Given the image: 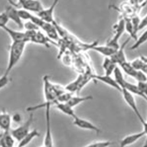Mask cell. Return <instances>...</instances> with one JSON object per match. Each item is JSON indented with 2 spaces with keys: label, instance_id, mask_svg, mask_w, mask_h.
Wrapping results in <instances>:
<instances>
[{
  "label": "cell",
  "instance_id": "6da1fadb",
  "mask_svg": "<svg viewBox=\"0 0 147 147\" xmlns=\"http://www.w3.org/2000/svg\"><path fill=\"white\" fill-rule=\"evenodd\" d=\"M26 44L24 42H12L10 46L8 63L5 74L9 76L10 73L20 62L24 52Z\"/></svg>",
  "mask_w": 147,
  "mask_h": 147
},
{
  "label": "cell",
  "instance_id": "7a4b0ae2",
  "mask_svg": "<svg viewBox=\"0 0 147 147\" xmlns=\"http://www.w3.org/2000/svg\"><path fill=\"white\" fill-rule=\"evenodd\" d=\"M30 21L34 23L36 25L46 33V35L52 41H58L60 39L57 31L54 25L45 22L38 16L32 14Z\"/></svg>",
  "mask_w": 147,
  "mask_h": 147
},
{
  "label": "cell",
  "instance_id": "3957f363",
  "mask_svg": "<svg viewBox=\"0 0 147 147\" xmlns=\"http://www.w3.org/2000/svg\"><path fill=\"white\" fill-rule=\"evenodd\" d=\"M11 5L18 9H23L30 12L38 13L44 8L40 0H18L15 3L11 0H9Z\"/></svg>",
  "mask_w": 147,
  "mask_h": 147
},
{
  "label": "cell",
  "instance_id": "277c9868",
  "mask_svg": "<svg viewBox=\"0 0 147 147\" xmlns=\"http://www.w3.org/2000/svg\"><path fill=\"white\" fill-rule=\"evenodd\" d=\"M113 35L109 39L106 44L113 49L117 50L119 48L120 39L125 32V20L123 17L113 26Z\"/></svg>",
  "mask_w": 147,
  "mask_h": 147
},
{
  "label": "cell",
  "instance_id": "5b68a950",
  "mask_svg": "<svg viewBox=\"0 0 147 147\" xmlns=\"http://www.w3.org/2000/svg\"><path fill=\"white\" fill-rule=\"evenodd\" d=\"M34 115L33 113H30L28 119L24 123L17 127L10 130V133L16 141L18 142L21 140L28 134L30 131V128L33 123Z\"/></svg>",
  "mask_w": 147,
  "mask_h": 147
},
{
  "label": "cell",
  "instance_id": "8992f818",
  "mask_svg": "<svg viewBox=\"0 0 147 147\" xmlns=\"http://www.w3.org/2000/svg\"><path fill=\"white\" fill-rule=\"evenodd\" d=\"M45 109L46 119V129L45 136L44 140V146L46 147H53V141L51 127L50 119V109L51 107L46 105L44 107Z\"/></svg>",
  "mask_w": 147,
  "mask_h": 147
},
{
  "label": "cell",
  "instance_id": "52a82bcc",
  "mask_svg": "<svg viewBox=\"0 0 147 147\" xmlns=\"http://www.w3.org/2000/svg\"><path fill=\"white\" fill-rule=\"evenodd\" d=\"M121 92L123 95L124 100L126 104L132 109L133 112L135 113V114L136 115L140 122L142 123L143 121H144V120L139 110L137 102L134 94L125 89H123Z\"/></svg>",
  "mask_w": 147,
  "mask_h": 147
},
{
  "label": "cell",
  "instance_id": "ba28073f",
  "mask_svg": "<svg viewBox=\"0 0 147 147\" xmlns=\"http://www.w3.org/2000/svg\"><path fill=\"white\" fill-rule=\"evenodd\" d=\"M73 123L74 125L81 129L93 131L97 134L101 132V129L93 123L87 120L80 118L77 115L74 117Z\"/></svg>",
  "mask_w": 147,
  "mask_h": 147
},
{
  "label": "cell",
  "instance_id": "9c48e42d",
  "mask_svg": "<svg viewBox=\"0 0 147 147\" xmlns=\"http://www.w3.org/2000/svg\"><path fill=\"white\" fill-rule=\"evenodd\" d=\"M59 1L60 0H54L49 8H44L42 10L37 13V16L45 22L53 24L55 20L54 18V11Z\"/></svg>",
  "mask_w": 147,
  "mask_h": 147
},
{
  "label": "cell",
  "instance_id": "30bf717a",
  "mask_svg": "<svg viewBox=\"0 0 147 147\" xmlns=\"http://www.w3.org/2000/svg\"><path fill=\"white\" fill-rule=\"evenodd\" d=\"M131 39L130 37L128 38L127 39H126L123 43L120 46L119 48L116 50L114 54L110 57L112 61L116 64L120 65L123 63L127 61L125 53V49Z\"/></svg>",
  "mask_w": 147,
  "mask_h": 147
},
{
  "label": "cell",
  "instance_id": "8fae6325",
  "mask_svg": "<svg viewBox=\"0 0 147 147\" xmlns=\"http://www.w3.org/2000/svg\"><path fill=\"white\" fill-rule=\"evenodd\" d=\"M9 35L12 42H29L25 31H18L9 28L7 26L2 28Z\"/></svg>",
  "mask_w": 147,
  "mask_h": 147
},
{
  "label": "cell",
  "instance_id": "7c38bea8",
  "mask_svg": "<svg viewBox=\"0 0 147 147\" xmlns=\"http://www.w3.org/2000/svg\"><path fill=\"white\" fill-rule=\"evenodd\" d=\"M5 11L9 20L14 22L20 28H24V24L19 16L18 9L11 5L6 8Z\"/></svg>",
  "mask_w": 147,
  "mask_h": 147
},
{
  "label": "cell",
  "instance_id": "4fadbf2b",
  "mask_svg": "<svg viewBox=\"0 0 147 147\" xmlns=\"http://www.w3.org/2000/svg\"><path fill=\"white\" fill-rule=\"evenodd\" d=\"M92 79L97 80L98 81L102 82L106 85L109 86L111 88H114L118 91L121 92H122V89L121 87L119 86L114 78L111 77V76H107V75H96V74H92Z\"/></svg>",
  "mask_w": 147,
  "mask_h": 147
},
{
  "label": "cell",
  "instance_id": "5bb4252c",
  "mask_svg": "<svg viewBox=\"0 0 147 147\" xmlns=\"http://www.w3.org/2000/svg\"><path fill=\"white\" fill-rule=\"evenodd\" d=\"M144 131L134 133L125 137L121 140L119 143L120 147H126L134 144L145 136Z\"/></svg>",
  "mask_w": 147,
  "mask_h": 147
},
{
  "label": "cell",
  "instance_id": "9a60e30c",
  "mask_svg": "<svg viewBox=\"0 0 147 147\" xmlns=\"http://www.w3.org/2000/svg\"><path fill=\"white\" fill-rule=\"evenodd\" d=\"M53 41L48 36H45L42 32L38 30L36 31L35 34L31 39L30 42L49 48L50 43Z\"/></svg>",
  "mask_w": 147,
  "mask_h": 147
},
{
  "label": "cell",
  "instance_id": "2e32d148",
  "mask_svg": "<svg viewBox=\"0 0 147 147\" xmlns=\"http://www.w3.org/2000/svg\"><path fill=\"white\" fill-rule=\"evenodd\" d=\"M91 49L99 53L105 57H111L117 50L111 47L106 44L104 45H98L97 43H96L92 47Z\"/></svg>",
  "mask_w": 147,
  "mask_h": 147
},
{
  "label": "cell",
  "instance_id": "e0dca14e",
  "mask_svg": "<svg viewBox=\"0 0 147 147\" xmlns=\"http://www.w3.org/2000/svg\"><path fill=\"white\" fill-rule=\"evenodd\" d=\"M12 119L9 113L6 111L0 112V129L3 132L10 131Z\"/></svg>",
  "mask_w": 147,
  "mask_h": 147
},
{
  "label": "cell",
  "instance_id": "ac0fdd59",
  "mask_svg": "<svg viewBox=\"0 0 147 147\" xmlns=\"http://www.w3.org/2000/svg\"><path fill=\"white\" fill-rule=\"evenodd\" d=\"M15 142L10 131L3 132L0 134V147H15Z\"/></svg>",
  "mask_w": 147,
  "mask_h": 147
},
{
  "label": "cell",
  "instance_id": "d6986e66",
  "mask_svg": "<svg viewBox=\"0 0 147 147\" xmlns=\"http://www.w3.org/2000/svg\"><path fill=\"white\" fill-rule=\"evenodd\" d=\"M40 136V134L37 129H33L30 131L21 141L18 142L17 147H25L30 144L33 140Z\"/></svg>",
  "mask_w": 147,
  "mask_h": 147
},
{
  "label": "cell",
  "instance_id": "ffe728a7",
  "mask_svg": "<svg viewBox=\"0 0 147 147\" xmlns=\"http://www.w3.org/2000/svg\"><path fill=\"white\" fill-rule=\"evenodd\" d=\"M83 79V75H79L78 77L65 87L66 91L73 93L81 90V86Z\"/></svg>",
  "mask_w": 147,
  "mask_h": 147
},
{
  "label": "cell",
  "instance_id": "44dd1931",
  "mask_svg": "<svg viewBox=\"0 0 147 147\" xmlns=\"http://www.w3.org/2000/svg\"><path fill=\"white\" fill-rule=\"evenodd\" d=\"M102 67L105 71V75L111 76L117 67V64L112 61L110 57H105L102 63Z\"/></svg>",
  "mask_w": 147,
  "mask_h": 147
},
{
  "label": "cell",
  "instance_id": "7402d4cb",
  "mask_svg": "<svg viewBox=\"0 0 147 147\" xmlns=\"http://www.w3.org/2000/svg\"><path fill=\"white\" fill-rule=\"evenodd\" d=\"M55 108L66 115L73 118L76 115L73 108L70 106L67 103H59L55 105Z\"/></svg>",
  "mask_w": 147,
  "mask_h": 147
},
{
  "label": "cell",
  "instance_id": "603a6c76",
  "mask_svg": "<svg viewBox=\"0 0 147 147\" xmlns=\"http://www.w3.org/2000/svg\"><path fill=\"white\" fill-rule=\"evenodd\" d=\"M92 96L90 95L82 96L73 95L66 103H67L72 108H74L81 103L92 100Z\"/></svg>",
  "mask_w": 147,
  "mask_h": 147
},
{
  "label": "cell",
  "instance_id": "cb8c5ba5",
  "mask_svg": "<svg viewBox=\"0 0 147 147\" xmlns=\"http://www.w3.org/2000/svg\"><path fill=\"white\" fill-rule=\"evenodd\" d=\"M119 66H120L123 71L127 75L133 78H135L138 70L135 69L132 66L131 63L128 62L127 61Z\"/></svg>",
  "mask_w": 147,
  "mask_h": 147
},
{
  "label": "cell",
  "instance_id": "d4e9b609",
  "mask_svg": "<svg viewBox=\"0 0 147 147\" xmlns=\"http://www.w3.org/2000/svg\"><path fill=\"white\" fill-rule=\"evenodd\" d=\"M123 89L126 90L128 91L129 92H131L133 94L137 95L144 99L143 95L139 89L137 84L136 85V84H133L131 82H129L127 81H126Z\"/></svg>",
  "mask_w": 147,
  "mask_h": 147
},
{
  "label": "cell",
  "instance_id": "484cf974",
  "mask_svg": "<svg viewBox=\"0 0 147 147\" xmlns=\"http://www.w3.org/2000/svg\"><path fill=\"white\" fill-rule=\"evenodd\" d=\"M113 74L114 75V79L116 81L117 84L119 85L121 89L123 90L124 88L125 83L126 80L125 79L123 75V72L122 70L120 69L119 67H117L113 72Z\"/></svg>",
  "mask_w": 147,
  "mask_h": 147
},
{
  "label": "cell",
  "instance_id": "4316f807",
  "mask_svg": "<svg viewBox=\"0 0 147 147\" xmlns=\"http://www.w3.org/2000/svg\"><path fill=\"white\" fill-rule=\"evenodd\" d=\"M147 42V29L142 33L139 37H138L135 42L130 47V49L132 50H136Z\"/></svg>",
  "mask_w": 147,
  "mask_h": 147
},
{
  "label": "cell",
  "instance_id": "83f0119b",
  "mask_svg": "<svg viewBox=\"0 0 147 147\" xmlns=\"http://www.w3.org/2000/svg\"><path fill=\"white\" fill-rule=\"evenodd\" d=\"M115 144V142L111 141H97L90 144L84 147H109Z\"/></svg>",
  "mask_w": 147,
  "mask_h": 147
},
{
  "label": "cell",
  "instance_id": "f1b7e54d",
  "mask_svg": "<svg viewBox=\"0 0 147 147\" xmlns=\"http://www.w3.org/2000/svg\"><path fill=\"white\" fill-rule=\"evenodd\" d=\"M138 87L144 96V99L147 100V82H138Z\"/></svg>",
  "mask_w": 147,
  "mask_h": 147
},
{
  "label": "cell",
  "instance_id": "f546056e",
  "mask_svg": "<svg viewBox=\"0 0 147 147\" xmlns=\"http://www.w3.org/2000/svg\"><path fill=\"white\" fill-rule=\"evenodd\" d=\"M18 12L20 17L22 19V20L28 21L29 20L31 16V12L23 9H18Z\"/></svg>",
  "mask_w": 147,
  "mask_h": 147
},
{
  "label": "cell",
  "instance_id": "4dcf8cb0",
  "mask_svg": "<svg viewBox=\"0 0 147 147\" xmlns=\"http://www.w3.org/2000/svg\"><path fill=\"white\" fill-rule=\"evenodd\" d=\"M9 20L8 16L5 11L0 14V28L2 29L5 26H7Z\"/></svg>",
  "mask_w": 147,
  "mask_h": 147
},
{
  "label": "cell",
  "instance_id": "1f68e13d",
  "mask_svg": "<svg viewBox=\"0 0 147 147\" xmlns=\"http://www.w3.org/2000/svg\"><path fill=\"white\" fill-rule=\"evenodd\" d=\"M24 28L26 30H38L39 28L37 25L31 21L28 20L24 24Z\"/></svg>",
  "mask_w": 147,
  "mask_h": 147
},
{
  "label": "cell",
  "instance_id": "d6a6232c",
  "mask_svg": "<svg viewBox=\"0 0 147 147\" xmlns=\"http://www.w3.org/2000/svg\"><path fill=\"white\" fill-rule=\"evenodd\" d=\"M9 76L5 74L0 77V90L4 88L9 84Z\"/></svg>",
  "mask_w": 147,
  "mask_h": 147
},
{
  "label": "cell",
  "instance_id": "836d02e7",
  "mask_svg": "<svg viewBox=\"0 0 147 147\" xmlns=\"http://www.w3.org/2000/svg\"><path fill=\"white\" fill-rule=\"evenodd\" d=\"M138 82H147V77L146 74L141 71H138L135 78Z\"/></svg>",
  "mask_w": 147,
  "mask_h": 147
},
{
  "label": "cell",
  "instance_id": "e575fe53",
  "mask_svg": "<svg viewBox=\"0 0 147 147\" xmlns=\"http://www.w3.org/2000/svg\"><path fill=\"white\" fill-rule=\"evenodd\" d=\"M147 27V14L144 16L141 19L139 26V31L142 30Z\"/></svg>",
  "mask_w": 147,
  "mask_h": 147
},
{
  "label": "cell",
  "instance_id": "d590c367",
  "mask_svg": "<svg viewBox=\"0 0 147 147\" xmlns=\"http://www.w3.org/2000/svg\"><path fill=\"white\" fill-rule=\"evenodd\" d=\"M12 121L16 122V123H19L21 120V117L19 114H16L13 115V117H11Z\"/></svg>",
  "mask_w": 147,
  "mask_h": 147
},
{
  "label": "cell",
  "instance_id": "8d00e7d4",
  "mask_svg": "<svg viewBox=\"0 0 147 147\" xmlns=\"http://www.w3.org/2000/svg\"><path fill=\"white\" fill-rule=\"evenodd\" d=\"M139 4L140 5H144V3L146 2L147 0H139Z\"/></svg>",
  "mask_w": 147,
  "mask_h": 147
},
{
  "label": "cell",
  "instance_id": "74e56055",
  "mask_svg": "<svg viewBox=\"0 0 147 147\" xmlns=\"http://www.w3.org/2000/svg\"><path fill=\"white\" fill-rule=\"evenodd\" d=\"M142 147H147V142H146L144 144V145Z\"/></svg>",
  "mask_w": 147,
  "mask_h": 147
},
{
  "label": "cell",
  "instance_id": "f35d334b",
  "mask_svg": "<svg viewBox=\"0 0 147 147\" xmlns=\"http://www.w3.org/2000/svg\"><path fill=\"white\" fill-rule=\"evenodd\" d=\"M146 101H147V100H146Z\"/></svg>",
  "mask_w": 147,
  "mask_h": 147
}]
</instances>
